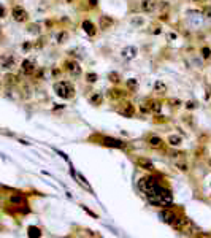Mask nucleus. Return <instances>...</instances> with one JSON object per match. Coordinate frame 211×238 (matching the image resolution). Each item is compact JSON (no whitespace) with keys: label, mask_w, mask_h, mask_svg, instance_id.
Returning <instances> with one entry per match:
<instances>
[{"label":"nucleus","mask_w":211,"mask_h":238,"mask_svg":"<svg viewBox=\"0 0 211 238\" xmlns=\"http://www.w3.org/2000/svg\"><path fill=\"white\" fill-rule=\"evenodd\" d=\"M148 202L154 206H165V208H168L173 203V195L167 187H164L162 192L154 194V195H148Z\"/></svg>","instance_id":"f257e3e1"},{"label":"nucleus","mask_w":211,"mask_h":238,"mask_svg":"<svg viewBox=\"0 0 211 238\" xmlns=\"http://www.w3.org/2000/svg\"><path fill=\"white\" fill-rule=\"evenodd\" d=\"M54 92L60 98H68L73 94V86L68 81H59V83L54 84Z\"/></svg>","instance_id":"f03ea898"},{"label":"nucleus","mask_w":211,"mask_h":238,"mask_svg":"<svg viewBox=\"0 0 211 238\" xmlns=\"http://www.w3.org/2000/svg\"><path fill=\"white\" fill-rule=\"evenodd\" d=\"M157 184V179L154 178V176H145V178H141L140 181H138V189L141 191V192H148L151 189V187H154Z\"/></svg>","instance_id":"7ed1b4c3"},{"label":"nucleus","mask_w":211,"mask_h":238,"mask_svg":"<svg viewBox=\"0 0 211 238\" xmlns=\"http://www.w3.org/2000/svg\"><path fill=\"white\" fill-rule=\"evenodd\" d=\"M11 16H13V19L16 22H26L29 19V13L22 7H14L11 10Z\"/></svg>","instance_id":"20e7f679"},{"label":"nucleus","mask_w":211,"mask_h":238,"mask_svg":"<svg viewBox=\"0 0 211 238\" xmlns=\"http://www.w3.org/2000/svg\"><path fill=\"white\" fill-rule=\"evenodd\" d=\"M136 54H138V49H136V46H126V48L121 49V57L126 59V60L135 59Z\"/></svg>","instance_id":"39448f33"},{"label":"nucleus","mask_w":211,"mask_h":238,"mask_svg":"<svg viewBox=\"0 0 211 238\" xmlns=\"http://www.w3.org/2000/svg\"><path fill=\"white\" fill-rule=\"evenodd\" d=\"M102 141H103V145L108 146V148H116V149H124V148H126V143H124V141L116 140V138H111V137H105Z\"/></svg>","instance_id":"423d86ee"},{"label":"nucleus","mask_w":211,"mask_h":238,"mask_svg":"<svg viewBox=\"0 0 211 238\" xmlns=\"http://www.w3.org/2000/svg\"><path fill=\"white\" fill-rule=\"evenodd\" d=\"M65 65H67L68 73H70L73 78H78L79 75H81V67H79V64H78L76 60H68Z\"/></svg>","instance_id":"0eeeda50"},{"label":"nucleus","mask_w":211,"mask_h":238,"mask_svg":"<svg viewBox=\"0 0 211 238\" xmlns=\"http://www.w3.org/2000/svg\"><path fill=\"white\" fill-rule=\"evenodd\" d=\"M135 164H136V167H138V168H143V170H148V172H152L154 170V164L149 159H146V157H136Z\"/></svg>","instance_id":"6e6552de"},{"label":"nucleus","mask_w":211,"mask_h":238,"mask_svg":"<svg viewBox=\"0 0 211 238\" xmlns=\"http://www.w3.org/2000/svg\"><path fill=\"white\" fill-rule=\"evenodd\" d=\"M159 217L162 219L164 222H167V224H170V225H173V222L178 219V216H176V213H173V211H170V210H164L162 213L159 214Z\"/></svg>","instance_id":"1a4fd4ad"},{"label":"nucleus","mask_w":211,"mask_h":238,"mask_svg":"<svg viewBox=\"0 0 211 238\" xmlns=\"http://www.w3.org/2000/svg\"><path fill=\"white\" fill-rule=\"evenodd\" d=\"M21 68H22V73L24 75H32L35 72V62L32 59H26V60H22Z\"/></svg>","instance_id":"9d476101"},{"label":"nucleus","mask_w":211,"mask_h":238,"mask_svg":"<svg viewBox=\"0 0 211 238\" xmlns=\"http://www.w3.org/2000/svg\"><path fill=\"white\" fill-rule=\"evenodd\" d=\"M119 113H121L124 117H132L133 113H135V106H133L132 103L126 102V103H122V108L119 110Z\"/></svg>","instance_id":"9b49d317"},{"label":"nucleus","mask_w":211,"mask_h":238,"mask_svg":"<svg viewBox=\"0 0 211 238\" xmlns=\"http://www.w3.org/2000/svg\"><path fill=\"white\" fill-rule=\"evenodd\" d=\"M81 27H83V30H84V32L88 34L89 37H94V35L97 34V29H95V26H94V24H92L91 21H88V19H86V21H83Z\"/></svg>","instance_id":"f8f14e48"},{"label":"nucleus","mask_w":211,"mask_h":238,"mask_svg":"<svg viewBox=\"0 0 211 238\" xmlns=\"http://www.w3.org/2000/svg\"><path fill=\"white\" fill-rule=\"evenodd\" d=\"M98 26H100L102 30H107V29H110L113 26V19H111L110 16L103 14V16H100V19H98Z\"/></svg>","instance_id":"ddd939ff"},{"label":"nucleus","mask_w":211,"mask_h":238,"mask_svg":"<svg viewBox=\"0 0 211 238\" xmlns=\"http://www.w3.org/2000/svg\"><path fill=\"white\" fill-rule=\"evenodd\" d=\"M75 178H76V181H78V183L81 184V186H83V187H84V189L88 191V192H91V194L94 192V191H92V187H91V184H89V181L86 179V178L83 176L81 173H75Z\"/></svg>","instance_id":"4468645a"},{"label":"nucleus","mask_w":211,"mask_h":238,"mask_svg":"<svg viewBox=\"0 0 211 238\" xmlns=\"http://www.w3.org/2000/svg\"><path fill=\"white\" fill-rule=\"evenodd\" d=\"M154 10H156V2H154V0H143V2H141V11L151 13Z\"/></svg>","instance_id":"2eb2a0df"},{"label":"nucleus","mask_w":211,"mask_h":238,"mask_svg":"<svg viewBox=\"0 0 211 238\" xmlns=\"http://www.w3.org/2000/svg\"><path fill=\"white\" fill-rule=\"evenodd\" d=\"M148 143H149V146L151 148H154V149H162V146H164V141H162V138L160 137H151L149 140H148Z\"/></svg>","instance_id":"dca6fc26"},{"label":"nucleus","mask_w":211,"mask_h":238,"mask_svg":"<svg viewBox=\"0 0 211 238\" xmlns=\"http://www.w3.org/2000/svg\"><path fill=\"white\" fill-rule=\"evenodd\" d=\"M10 202L13 203V205L21 206V205H26V197H22V195H11L10 197Z\"/></svg>","instance_id":"f3484780"},{"label":"nucleus","mask_w":211,"mask_h":238,"mask_svg":"<svg viewBox=\"0 0 211 238\" xmlns=\"http://www.w3.org/2000/svg\"><path fill=\"white\" fill-rule=\"evenodd\" d=\"M154 92H157V94H165V92H167L165 83H162V81H156V84H154Z\"/></svg>","instance_id":"a211bd4d"},{"label":"nucleus","mask_w":211,"mask_h":238,"mask_svg":"<svg viewBox=\"0 0 211 238\" xmlns=\"http://www.w3.org/2000/svg\"><path fill=\"white\" fill-rule=\"evenodd\" d=\"M27 235L29 236H35V238H40L41 236V232L38 227H34V225H30V227L27 229Z\"/></svg>","instance_id":"6ab92c4d"},{"label":"nucleus","mask_w":211,"mask_h":238,"mask_svg":"<svg viewBox=\"0 0 211 238\" xmlns=\"http://www.w3.org/2000/svg\"><path fill=\"white\" fill-rule=\"evenodd\" d=\"M122 95H124V92L119 91V89H111V91H108V97H110V98H113V100L121 98Z\"/></svg>","instance_id":"aec40b11"},{"label":"nucleus","mask_w":211,"mask_h":238,"mask_svg":"<svg viewBox=\"0 0 211 238\" xmlns=\"http://www.w3.org/2000/svg\"><path fill=\"white\" fill-rule=\"evenodd\" d=\"M102 100H103V97H102V94H98V92H95L94 95H91V98H89V102H91L92 105H100V103H102Z\"/></svg>","instance_id":"412c9836"},{"label":"nucleus","mask_w":211,"mask_h":238,"mask_svg":"<svg viewBox=\"0 0 211 238\" xmlns=\"http://www.w3.org/2000/svg\"><path fill=\"white\" fill-rule=\"evenodd\" d=\"M136 87H138V81H136L135 78L127 79V89L129 91H136Z\"/></svg>","instance_id":"4be33fe9"},{"label":"nucleus","mask_w":211,"mask_h":238,"mask_svg":"<svg viewBox=\"0 0 211 238\" xmlns=\"http://www.w3.org/2000/svg\"><path fill=\"white\" fill-rule=\"evenodd\" d=\"M168 143H170L171 146H178L179 143H181V137H179V135H170L168 137Z\"/></svg>","instance_id":"5701e85b"},{"label":"nucleus","mask_w":211,"mask_h":238,"mask_svg":"<svg viewBox=\"0 0 211 238\" xmlns=\"http://www.w3.org/2000/svg\"><path fill=\"white\" fill-rule=\"evenodd\" d=\"M160 110H162V105H160L159 102H151V105H149V111L159 113Z\"/></svg>","instance_id":"b1692460"},{"label":"nucleus","mask_w":211,"mask_h":238,"mask_svg":"<svg viewBox=\"0 0 211 238\" xmlns=\"http://www.w3.org/2000/svg\"><path fill=\"white\" fill-rule=\"evenodd\" d=\"M68 38V34L67 32H59L57 37H56V40H57V43H65Z\"/></svg>","instance_id":"393cba45"},{"label":"nucleus","mask_w":211,"mask_h":238,"mask_svg":"<svg viewBox=\"0 0 211 238\" xmlns=\"http://www.w3.org/2000/svg\"><path fill=\"white\" fill-rule=\"evenodd\" d=\"M108 78H110L111 83H114V84H117V83L121 81V79H119V75H117L116 72H111V73L108 75Z\"/></svg>","instance_id":"a878e982"},{"label":"nucleus","mask_w":211,"mask_h":238,"mask_svg":"<svg viewBox=\"0 0 211 238\" xmlns=\"http://www.w3.org/2000/svg\"><path fill=\"white\" fill-rule=\"evenodd\" d=\"M202 56H203V59H209L211 57V49L208 46H203L202 48Z\"/></svg>","instance_id":"bb28decb"},{"label":"nucleus","mask_w":211,"mask_h":238,"mask_svg":"<svg viewBox=\"0 0 211 238\" xmlns=\"http://www.w3.org/2000/svg\"><path fill=\"white\" fill-rule=\"evenodd\" d=\"M176 168L178 170H181V172H187L189 170V167H187V164H186V162H176Z\"/></svg>","instance_id":"cd10ccee"},{"label":"nucleus","mask_w":211,"mask_h":238,"mask_svg":"<svg viewBox=\"0 0 211 238\" xmlns=\"http://www.w3.org/2000/svg\"><path fill=\"white\" fill-rule=\"evenodd\" d=\"M86 78H88V81H89V83H95V81L98 79L97 73H88V75H86Z\"/></svg>","instance_id":"c85d7f7f"},{"label":"nucleus","mask_w":211,"mask_h":238,"mask_svg":"<svg viewBox=\"0 0 211 238\" xmlns=\"http://www.w3.org/2000/svg\"><path fill=\"white\" fill-rule=\"evenodd\" d=\"M29 32L37 35V34H40V27L37 26V24H32V26H29Z\"/></svg>","instance_id":"c756f323"},{"label":"nucleus","mask_w":211,"mask_h":238,"mask_svg":"<svg viewBox=\"0 0 211 238\" xmlns=\"http://www.w3.org/2000/svg\"><path fill=\"white\" fill-rule=\"evenodd\" d=\"M5 79H7V83H10V84H13V83H16V76H11V75H8V76L5 78Z\"/></svg>","instance_id":"7c9ffc66"},{"label":"nucleus","mask_w":211,"mask_h":238,"mask_svg":"<svg viewBox=\"0 0 211 238\" xmlns=\"http://www.w3.org/2000/svg\"><path fill=\"white\" fill-rule=\"evenodd\" d=\"M97 5H98V0H89V7L91 8H95Z\"/></svg>","instance_id":"2f4dec72"},{"label":"nucleus","mask_w":211,"mask_h":238,"mask_svg":"<svg viewBox=\"0 0 211 238\" xmlns=\"http://www.w3.org/2000/svg\"><path fill=\"white\" fill-rule=\"evenodd\" d=\"M167 38H168V41H171V40H175V38H176V34H175V32H170L168 35H167Z\"/></svg>","instance_id":"473e14b6"},{"label":"nucleus","mask_w":211,"mask_h":238,"mask_svg":"<svg viewBox=\"0 0 211 238\" xmlns=\"http://www.w3.org/2000/svg\"><path fill=\"white\" fill-rule=\"evenodd\" d=\"M0 18H5V8L0 5Z\"/></svg>","instance_id":"72a5a7b5"},{"label":"nucleus","mask_w":211,"mask_h":238,"mask_svg":"<svg viewBox=\"0 0 211 238\" xmlns=\"http://www.w3.org/2000/svg\"><path fill=\"white\" fill-rule=\"evenodd\" d=\"M187 108H189V110H192V108H195V105H194V102H189V103H187Z\"/></svg>","instance_id":"f704fd0d"}]
</instances>
